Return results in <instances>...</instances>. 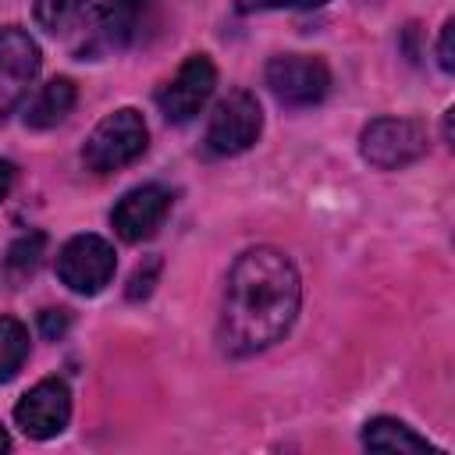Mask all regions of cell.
<instances>
[{"instance_id": "ac0fdd59", "label": "cell", "mask_w": 455, "mask_h": 455, "mask_svg": "<svg viewBox=\"0 0 455 455\" xmlns=\"http://www.w3.org/2000/svg\"><path fill=\"white\" fill-rule=\"evenodd\" d=\"M160 274V256H149L146 267H135L132 274V284H128V299H146L153 291V281Z\"/></svg>"}, {"instance_id": "ba28073f", "label": "cell", "mask_w": 455, "mask_h": 455, "mask_svg": "<svg viewBox=\"0 0 455 455\" xmlns=\"http://www.w3.org/2000/svg\"><path fill=\"white\" fill-rule=\"evenodd\" d=\"M14 423L32 441H50V437L64 434L68 423H71V391H68V384L60 377H46V380L32 384L14 405Z\"/></svg>"}, {"instance_id": "8992f818", "label": "cell", "mask_w": 455, "mask_h": 455, "mask_svg": "<svg viewBox=\"0 0 455 455\" xmlns=\"http://www.w3.org/2000/svg\"><path fill=\"white\" fill-rule=\"evenodd\" d=\"M117 270L114 245L100 235H75L57 252V277L75 295H100Z\"/></svg>"}, {"instance_id": "7402d4cb", "label": "cell", "mask_w": 455, "mask_h": 455, "mask_svg": "<svg viewBox=\"0 0 455 455\" xmlns=\"http://www.w3.org/2000/svg\"><path fill=\"white\" fill-rule=\"evenodd\" d=\"M7 448H11V437H7V430L0 427V451H7Z\"/></svg>"}, {"instance_id": "5b68a950", "label": "cell", "mask_w": 455, "mask_h": 455, "mask_svg": "<svg viewBox=\"0 0 455 455\" xmlns=\"http://www.w3.org/2000/svg\"><path fill=\"white\" fill-rule=\"evenodd\" d=\"M263 82L284 107H316L331 92V68L313 53H277L267 60Z\"/></svg>"}, {"instance_id": "9a60e30c", "label": "cell", "mask_w": 455, "mask_h": 455, "mask_svg": "<svg viewBox=\"0 0 455 455\" xmlns=\"http://www.w3.org/2000/svg\"><path fill=\"white\" fill-rule=\"evenodd\" d=\"M43 249H46V235H43V231H28V235H21L18 242H11L7 259H4L7 277H11L14 284L25 281V277H32L36 267H39V259H43Z\"/></svg>"}, {"instance_id": "4fadbf2b", "label": "cell", "mask_w": 455, "mask_h": 455, "mask_svg": "<svg viewBox=\"0 0 455 455\" xmlns=\"http://www.w3.org/2000/svg\"><path fill=\"white\" fill-rule=\"evenodd\" d=\"M363 448L370 451H434V444L395 416H373L363 427Z\"/></svg>"}, {"instance_id": "52a82bcc", "label": "cell", "mask_w": 455, "mask_h": 455, "mask_svg": "<svg viewBox=\"0 0 455 455\" xmlns=\"http://www.w3.org/2000/svg\"><path fill=\"white\" fill-rule=\"evenodd\" d=\"M217 89V68L206 53H192L181 60V68L156 89V107L171 124H185L192 121L206 100Z\"/></svg>"}, {"instance_id": "7c38bea8", "label": "cell", "mask_w": 455, "mask_h": 455, "mask_svg": "<svg viewBox=\"0 0 455 455\" xmlns=\"http://www.w3.org/2000/svg\"><path fill=\"white\" fill-rule=\"evenodd\" d=\"M78 103V89L71 78H50L36 100L25 107V124L36 128V132H46V128H57L60 121H68V114L75 110Z\"/></svg>"}, {"instance_id": "5bb4252c", "label": "cell", "mask_w": 455, "mask_h": 455, "mask_svg": "<svg viewBox=\"0 0 455 455\" xmlns=\"http://www.w3.org/2000/svg\"><path fill=\"white\" fill-rule=\"evenodd\" d=\"M28 359V327L14 316H0V384H7Z\"/></svg>"}, {"instance_id": "ffe728a7", "label": "cell", "mask_w": 455, "mask_h": 455, "mask_svg": "<svg viewBox=\"0 0 455 455\" xmlns=\"http://www.w3.org/2000/svg\"><path fill=\"white\" fill-rule=\"evenodd\" d=\"M68 323H71V313L68 309H43L39 313V327H43L46 338H60L68 331Z\"/></svg>"}, {"instance_id": "2e32d148", "label": "cell", "mask_w": 455, "mask_h": 455, "mask_svg": "<svg viewBox=\"0 0 455 455\" xmlns=\"http://www.w3.org/2000/svg\"><path fill=\"white\" fill-rule=\"evenodd\" d=\"M85 4L89 0H36V21L46 32H60V28H68L82 14Z\"/></svg>"}, {"instance_id": "30bf717a", "label": "cell", "mask_w": 455, "mask_h": 455, "mask_svg": "<svg viewBox=\"0 0 455 455\" xmlns=\"http://www.w3.org/2000/svg\"><path fill=\"white\" fill-rule=\"evenodd\" d=\"M167 213H171V192L164 185L149 181V185L128 188L117 199V206L110 210V224H114V231H117L121 242H132L135 245V242L153 238L156 228L167 220Z\"/></svg>"}, {"instance_id": "277c9868", "label": "cell", "mask_w": 455, "mask_h": 455, "mask_svg": "<svg viewBox=\"0 0 455 455\" xmlns=\"http://www.w3.org/2000/svg\"><path fill=\"white\" fill-rule=\"evenodd\" d=\"M259 132H263L259 100L249 89H231L224 100H217L203 132V146L210 156H238L259 142Z\"/></svg>"}, {"instance_id": "6da1fadb", "label": "cell", "mask_w": 455, "mask_h": 455, "mask_svg": "<svg viewBox=\"0 0 455 455\" xmlns=\"http://www.w3.org/2000/svg\"><path fill=\"white\" fill-rule=\"evenodd\" d=\"M302 306V277L284 249L252 245L238 252L224 281L217 338L231 359L277 345Z\"/></svg>"}, {"instance_id": "7a4b0ae2", "label": "cell", "mask_w": 455, "mask_h": 455, "mask_svg": "<svg viewBox=\"0 0 455 455\" xmlns=\"http://www.w3.org/2000/svg\"><path fill=\"white\" fill-rule=\"evenodd\" d=\"M146 146H149L146 117L135 107H117L89 132L82 146V164L92 174H110V171L135 164L146 153Z\"/></svg>"}, {"instance_id": "8fae6325", "label": "cell", "mask_w": 455, "mask_h": 455, "mask_svg": "<svg viewBox=\"0 0 455 455\" xmlns=\"http://www.w3.org/2000/svg\"><path fill=\"white\" fill-rule=\"evenodd\" d=\"M142 14H146V0H110L107 7L96 11L82 53L100 57V53H110V50H124L139 36Z\"/></svg>"}, {"instance_id": "e0dca14e", "label": "cell", "mask_w": 455, "mask_h": 455, "mask_svg": "<svg viewBox=\"0 0 455 455\" xmlns=\"http://www.w3.org/2000/svg\"><path fill=\"white\" fill-rule=\"evenodd\" d=\"M327 0H235L238 14H256V11H313L323 7Z\"/></svg>"}, {"instance_id": "44dd1931", "label": "cell", "mask_w": 455, "mask_h": 455, "mask_svg": "<svg viewBox=\"0 0 455 455\" xmlns=\"http://www.w3.org/2000/svg\"><path fill=\"white\" fill-rule=\"evenodd\" d=\"M11 185H14V164L0 156V203L7 199V192H11Z\"/></svg>"}, {"instance_id": "9c48e42d", "label": "cell", "mask_w": 455, "mask_h": 455, "mask_svg": "<svg viewBox=\"0 0 455 455\" xmlns=\"http://www.w3.org/2000/svg\"><path fill=\"white\" fill-rule=\"evenodd\" d=\"M39 64L43 57L36 39L18 25H4L0 28V117H7L28 96V85L36 82Z\"/></svg>"}, {"instance_id": "d6986e66", "label": "cell", "mask_w": 455, "mask_h": 455, "mask_svg": "<svg viewBox=\"0 0 455 455\" xmlns=\"http://www.w3.org/2000/svg\"><path fill=\"white\" fill-rule=\"evenodd\" d=\"M437 64H441V71H455V21L448 18L444 21V28H441V39H437Z\"/></svg>"}, {"instance_id": "3957f363", "label": "cell", "mask_w": 455, "mask_h": 455, "mask_svg": "<svg viewBox=\"0 0 455 455\" xmlns=\"http://www.w3.org/2000/svg\"><path fill=\"white\" fill-rule=\"evenodd\" d=\"M359 156L373 171H402L427 156V124L419 117H373L359 132Z\"/></svg>"}]
</instances>
